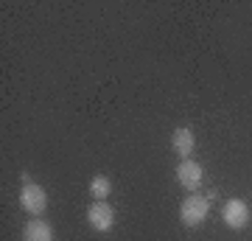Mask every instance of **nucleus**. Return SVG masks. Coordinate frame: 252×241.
<instances>
[{"mask_svg":"<svg viewBox=\"0 0 252 241\" xmlns=\"http://www.w3.org/2000/svg\"><path fill=\"white\" fill-rule=\"evenodd\" d=\"M221 219L230 230H241L250 224V205L244 199H230L224 207H221Z\"/></svg>","mask_w":252,"mask_h":241,"instance_id":"obj_4","label":"nucleus"},{"mask_svg":"<svg viewBox=\"0 0 252 241\" xmlns=\"http://www.w3.org/2000/svg\"><path fill=\"white\" fill-rule=\"evenodd\" d=\"M87 222L95 233H109L112 230V224H115V210L109 205L107 199H93V205L87 207Z\"/></svg>","mask_w":252,"mask_h":241,"instance_id":"obj_3","label":"nucleus"},{"mask_svg":"<svg viewBox=\"0 0 252 241\" xmlns=\"http://www.w3.org/2000/svg\"><path fill=\"white\" fill-rule=\"evenodd\" d=\"M202 177H205V169L196 160H180V166H177V179H180V185L185 191H196L202 185Z\"/></svg>","mask_w":252,"mask_h":241,"instance_id":"obj_5","label":"nucleus"},{"mask_svg":"<svg viewBox=\"0 0 252 241\" xmlns=\"http://www.w3.org/2000/svg\"><path fill=\"white\" fill-rule=\"evenodd\" d=\"M171 146H174V152L180 154V160H190L193 146H196L193 129H190V126H177V129H174V135H171Z\"/></svg>","mask_w":252,"mask_h":241,"instance_id":"obj_6","label":"nucleus"},{"mask_svg":"<svg viewBox=\"0 0 252 241\" xmlns=\"http://www.w3.org/2000/svg\"><path fill=\"white\" fill-rule=\"evenodd\" d=\"M20 205H23V210L31 216H42L48 210V194L42 185H36V182H28V185H23V191H20Z\"/></svg>","mask_w":252,"mask_h":241,"instance_id":"obj_2","label":"nucleus"},{"mask_svg":"<svg viewBox=\"0 0 252 241\" xmlns=\"http://www.w3.org/2000/svg\"><path fill=\"white\" fill-rule=\"evenodd\" d=\"M109 194H112V179H109L107 174H95L93 182H90V197L101 202V199H107Z\"/></svg>","mask_w":252,"mask_h":241,"instance_id":"obj_8","label":"nucleus"},{"mask_svg":"<svg viewBox=\"0 0 252 241\" xmlns=\"http://www.w3.org/2000/svg\"><path fill=\"white\" fill-rule=\"evenodd\" d=\"M23 241H54V227L42 219H31L23 227Z\"/></svg>","mask_w":252,"mask_h":241,"instance_id":"obj_7","label":"nucleus"},{"mask_svg":"<svg viewBox=\"0 0 252 241\" xmlns=\"http://www.w3.org/2000/svg\"><path fill=\"white\" fill-rule=\"evenodd\" d=\"M210 213V199L202 197V194H190V197L182 199L180 205V219L185 227H199V224L207 219Z\"/></svg>","mask_w":252,"mask_h":241,"instance_id":"obj_1","label":"nucleus"}]
</instances>
